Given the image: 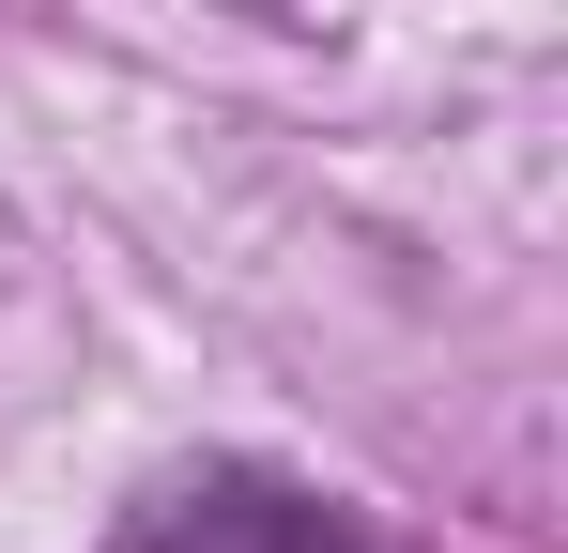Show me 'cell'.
<instances>
[{
    "instance_id": "6da1fadb",
    "label": "cell",
    "mask_w": 568,
    "mask_h": 553,
    "mask_svg": "<svg viewBox=\"0 0 568 553\" xmlns=\"http://www.w3.org/2000/svg\"><path fill=\"white\" fill-rule=\"evenodd\" d=\"M123 553H369L323 492H292V476H262V461H215V476H170L139 523H123Z\"/></svg>"
}]
</instances>
